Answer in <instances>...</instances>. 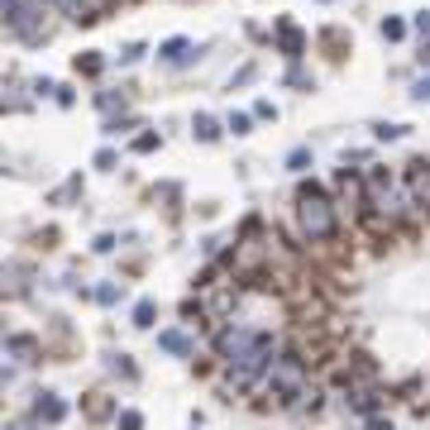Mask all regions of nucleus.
Returning <instances> with one entry per match:
<instances>
[{
	"mask_svg": "<svg viewBox=\"0 0 430 430\" xmlns=\"http://www.w3.org/2000/svg\"><path fill=\"white\" fill-rule=\"evenodd\" d=\"M5 24H10V34L24 38V43H38V38H48V29H53L43 0H5Z\"/></svg>",
	"mask_w": 430,
	"mask_h": 430,
	"instance_id": "nucleus-1",
	"label": "nucleus"
},
{
	"mask_svg": "<svg viewBox=\"0 0 430 430\" xmlns=\"http://www.w3.org/2000/svg\"><path fill=\"white\" fill-rule=\"evenodd\" d=\"M297 220H302V234L306 239H330L335 234V206L321 187H302L297 192Z\"/></svg>",
	"mask_w": 430,
	"mask_h": 430,
	"instance_id": "nucleus-2",
	"label": "nucleus"
},
{
	"mask_svg": "<svg viewBox=\"0 0 430 430\" xmlns=\"http://www.w3.org/2000/svg\"><path fill=\"white\" fill-rule=\"evenodd\" d=\"M306 387H311V383H306V363H302L297 354H278L273 368H268V392H273L278 402H297Z\"/></svg>",
	"mask_w": 430,
	"mask_h": 430,
	"instance_id": "nucleus-3",
	"label": "nucleus"
},
{
	"mask_svg": "<svg viewBox=\"0 0 430 430\" xmlns=\"http://www.w3.org/2000/svg\"><path fill=\"white\" fill-rule=\"evenodd\" d=\"M363 187H368V201H363V206H373V211H378V215H387V220H397V215H402V196H397V182H392V177L383 172V168H378V172H368V182H363Z\"/></svg>",
	"mask_w": 430,
	"mask_h": 430,
	"instance_id": "nucleus-4",
	"label": "nucleus"
},
{
	"mask_svg": "<svg viewBox=\"0 0 430 430\" xmlns=\"http://www.w3.org/2000/svg\"><path fill=\"white\" fill-rule=\"evenodd\" d=\"M258 344V330H249V325H229L220 339H215V349H220V359L225 363H234V359H244L249 349Z\"/></svg>",
	"mask_w": 430,
	"mask_h": 430,
	"instance_id": "nucleus-5",
	"label": "nucleus"
},
{
	"mask_svg": "<svg viewBox=\"0 0 430 430\" xmlns=\"http://www.w3.org/2000/svg\"><path fill=\"white\" fill-rule=\"evenodd\" d=\"M5 359H10V363H5V373H14V368H29V363L38 359V344H34V339H24V335H14V339L5 344Z\"/></svg>",
	"mask_w": 430,
	"mask_h": 430,
	"instance_id": "nucleus-6",
	"label": "nucleus"
},
{
	"mask_svg": "<svg viewBox=\"0 0 430 430\" xmlns=\"http://www.w3.org/2000/svg\"><path fill=\"white\" fill-rule=\"evenodd\" d=\"M407 196H411V206H426V211H430V163H411Z\"/></svg>",
	"mask_w": 430,
	"mask_h": 430,
	"instance_id": "nucleus-7",
	"label": "nucleus"
},
{
	"mask_svg": "<svg viewBox=\"0 0 430 430\" xmlns=\"http://www.w3.org/2000/svg\"><path fill=\"white\" fill-rule=\"evenodd\" d=\"M158 58H163V63H172V67H182V63H192V58H201V48H196L192 38H168V43L158 48Z\"/></svg>",
	"mask_w": 430,
	"mask_h": 430,
	"instance_id": "nucleus-8",
	"label": "nucleus"
},
{
	"mask_svg": "<svg viewBox=\"0 0 430 430\" xmlns=\"http://www.w3.org/2000/svg\"><path fill=\"white\" fill-rule=\"evenodd\" d=\"M67 19H96L101 10H110V0H53Z\"/></svg>",
	"mask_w": 430,
	"mask_h": 430,
	"instance_id": "nucleus-9",
	"label": "nucleus"
},
{
	"mask_svg": "<svg viewBox=\"0 0 430 430\" xmlns=\"http://www.w3.org/2000/svg\"><path fill=\"white\" fill-rule=\"evenodd\" d=\"M67 416V407L53 397V392H38V402H34V421H48V426H58Z\"/></svg>",
	"mask_w": 430,
	"mask_h": 430,
	"instance_id": "nucleus-10",
	"label": "nucleus"
},
{
	"mask_svg": "<svg viewBox=\"0 0 430 430\" xmlns=\"http://www.w3.org/2000/svg\"><path fill=\"white\" fill-rule=\"evenodd\" d=\"M158 349H168V354H177V359H187L196 344H192V335H182V330H163L158 335Z\"/></svg>",
	"mask_w": 430,
	"mask_h": 430,
	"instance_id": "nucleus-11",
	"label": "nucleus"
},
{
	"mask_svg": "<svg viewBox=\"0 0 430 430\" xmlns=\"http://www.w3.org/2000/svg\"><path fill=\"white\" fill-rule=\"evenodd\" d=\"M192 134L211 144V139H215V134H220V129H215V120H211V115H196V120H192Z\"/></svg>",
	"mask_w": 430,
	"mask_h": 430,
	"instance_id": "nucleus-12",
	"label": "nucleus"
},
{
	"mask_svg": "<svg viewBox=\"0 0 430 430\" xmlns=\"http://www.w3.org/2000/svg\"><path fill=\"white\" fill-rule=\"evenodd\" d=\"M153 316H158V306H153V302H139V306H134V325H139V330H148V325H153Z\"/></svg>",
	"mask_w": 430,
	"mask_h": 430,
	"instance_id": "nucleus-13",
	"label": "nucleus"
},
{
	"mask_svg": "<svg viewBox=\"0 0 430 430\" xmlns=\"http://www.w3.org/2000/svg\"><path fill=\"white\" fill-rule=\"evenodd\" d=\"M282 48H287L292 58H302V34H297L292 24H282Z\"/></svg>",
	"mask_w": 430,
	"mask_h": 430,
	"instance_id": "nucleus-14",
	"label": "nucleus"
},
{
	"mask_svg": "<svg viewBox=\"0 0 430 430\" xmlns=\"http://www.w3.org/2000/svg\"><path fill=\"white\" fill-rule=\"evenodd\" d=\"M402 34H407L402 19H383V38H402Z\"/></svg>",
	"mask_w": 430,
	"mask_h": 430,
	"instance_id": "nucleus-15",
	"label": "nucleus"
},
{
	"mask_svg": "<svg viewBox=\"0 0 430 430\" xmlns=\"http://www.w3.org/2000/svg\"><path fill=\"white\" fill-rule=\"evenodd\" d=\"M96 302H106V306H115V302H120V287H115V282H106V287L96 292Z\"/></svg>",
	"mask_w": 430,
	"mask_h": 430,
	"instance_id": "nucleus-16",
	"label": "nucleus"
},
{
	"mask_svg": "<svg viewBox=\"0 0 430 430\" xmlns=\"http://www.w3.org/2000/svg\"><path fill=\"white\" fill-rule=\"evenodd\" d=\"M148 148H158V134H139L134 139V153H148Z\"/></svg>",
	"mask_w": 430,
	"mask_h": 430,
	"instance_id": "nucleus-17",
	"label": "nucleus"
},
{
	"mask_svg": "<svg viewBox=\"0 0 430 430\" xmlns=\"http://www.w3.org/2000/svg\"><path fill=\"white\" fill-rule=\"evenodd\" d=\"M306 163H311V153H306V148H297V153H292V158H287V168H292V172H302V168H306Z\"/></svg>",
	"mask_w": 430,
	"mask_h": 430,
	"instance_id": "nucleus-18",
	"label": "nucleus"
},
{
	"mask_svg": "<svg viewBox=\"0 0 430 430\" xmlns=\"http://www.w3.org/2000/svg\"><path fill=\"white\" fill-rule=\"evenodd\" d=\"M144 426V416H139V411H124V416H120V430H139Z\"/></svg>",
	"mask_w": 430,
	"mask_h": 430,
	"instance_id": "nucleus-19",
	"label": "nucleus"
},
{
	"mask_svg": "<svg viewBox=\"0 0 430 430\" xmlns=\"http://www.w3.org/2000/svg\"><path fill=\"white\" fill-rule=\"evenodd\" d=\"M77 67H82V72H101V67H106V63H101V58H96V53H91V58H77Z\"/></svg>",
	"mask_w": 430,
	"mask_h": 430,
	"instance_id": "nucleus-20",
	"label": "nucleus"
},
{
	"mask_svg": "<svg viewBox=\"0 0 430 430\" xmlns=\"http://www.w3.org/2000/svg\"><path fill=\"white\" fill-rule=\"evenodd\" d=\"M402 134H407L402 124H378V139H402Z\"/></svg>",
	"mask_w": 430,
	"mask_h": 430,
	"instance_id": "nucleus-21",
	"label": "nucleus"
},
{
	"mask_svg": "<svg viewBox=\"0 0 430 430\" xmlns=\"http://www.w3.org/2000/svg\"><path fill=\"white\" fill-rule=\"evenodd\" d=\"M229 129L234 134H249V115H229Z\"/></svg>",
	"mask_w": 430,
	"mask_h": 430,
	"instance_id": "nucleus-22",
	"label": "nucleus"
},
{
	"mask_svg": "<svg viewBox=\"0 0 430 430\" xmlns=\"http://www.w3.org/2000/svg\"><path fill=\"white\" fill-rule=\"evenodd\" d=\"M411 96H416V101H426V96H430V77H426V82H416V91H411Z\"/></svg>",
	"mask_w": 430,
	"mask_h": 430,
	"instance_id": "nucleus-23",
	"label": "nucleus"
},
{
	"mask_svg": "<svg viewBox=\"0 0 430 430\" xmlns=\"http://www.w3.org/2000/svg\"><path fill=\"white\" fill-rule=\"evenodd\" d=\"M416 34H430V14H416Z\"/></svg>",
	"mask_w": 430,
	"mask_h": 430,
	"instance_id": "nucleus-24",
	"label": "nucleus"
},
{
	"mask_svg": "<svg viewBox=\"0 0 430 430\" xmlns=\"http://www.w3.org/2000/svg\"><path fill=\"white\" fill-rule=\"evenodd\" d=\"M5 430H34V421H10Z\"/></svg>",
	"mask_w": 430,
	"mask_h": 430,
	"instance_id": "nucleus-25",
	"label": "nucleus"
}]
</instances>
